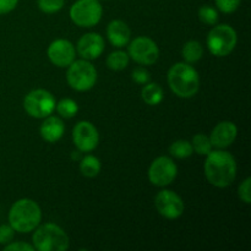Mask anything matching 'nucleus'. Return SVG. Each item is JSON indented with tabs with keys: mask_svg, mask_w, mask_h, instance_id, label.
<instances>
[{
	"mask_svg": "<svg viewBox=\"0 0 251 251\" xmlns=\"http://www.w3.org/2000/svg\"><path fill=\"white\" fill-rule=\"evenodd\" d=\"M205 176L208 183L218 189L232 185L237 178V162L230 152L225 150H215L206 156L203 164Z\"/></svg>",
	"mask_w": 251,
	"mask_h": 251,
	"instance_id": "1",
	"label": "nucleus"
},
{
	"mask_svg": "<svg viewBox=\"0 0 251 251\" xmlns=\"http://www.w3.org/2000/svg\"><path fill=\"white\" fill-rule=\"evenodd\" d=\"M169 88L179 98H191L200 90V75L191 64L176 63L167 74Z\"/></svg>",
	"mask_w": 251,
	"mask_h": 251,
	"instance_id": "2",
	"label": "nucleus"
},
{
	"mask_svg": "<svg viewBox=\"0 0 251 251\" xmlns=\"http://www.w3.org/2000/svg\"><path fill=\"white\" fill-rule=\"evenodd\" d=\"M7 221L15 232L31 233L41 225L42 210L32 199H20L10 207Z\"/></svg>",
	"mask_w": 251,
	"mask_h": 251,
	"instance_id": "3",
	"label": "nucleus"
},
{
	"mask_svg": "<svg viewBox=\"0 0 251 251\" xmlns=\"http://www.w3.org/2000/svg\"><path fill=\"white\" fill-rule=\"evenodd\" d=\"M32 245L38 251H66L70 247V239L60 226L49 222L33 230Z\"/></svg>",
	"mask_w": 251,
	"mask_h": 251,
	"instance_id": "4",
	"label": "nucleus"
},
{
	"mask_svg": "<svg viewBox=\"0 0 251 251\" xmlns=\"http://www.w3.org/2000/svg\"><path fill=\"white\" fill-rule=\"evenodd\" d=\"M238 43V34L232 26L227 24L215 25L207 34L206 44L208 51L217 58L228 56Z\"/></svg>",
	"mask_w": 251,
	"mask_h": 251,
	"instance_id": "5",
	"label": "nucleus"
},
{
	"mask_svg": "<svg viewBox=\"0 0 251 251\" xmlns=\"http://www.w3.org/2000/svg\"><path fill=\"white\" fill-rule=\"evenodd\" d=\"M97 69L90 60H85V59L76 60L75 59L68 66L66 81L69 86L77 92H86V91L92 90L97 82Z\"/></svg>",
	"mask_w": 251,
	"mask_h": 251,
	"instance_id": "6",
	"label": "nucleus"
},
{
	"mask_svg": "<svg viewBox=\"0 0 251 251\" xmlns=\"http://www.w3.org/2000/svg\"><path fill=\"white\" fill-rule=\"evenodd\" d=\"M103 7L98 0H77L71 5L69 16L71 21L82 28H91L102 20Z\"/></svg>",
	"mask_w": 251,
	"mask_h": 251,
	"instance_id": "7",
	"label": "nucleus"
},
{
	"mask_svg": "<svg viewBox=\"0 0 251 251\" xmlns=\"http://www.w3.org/2000/svg\"><path fill=\"white\" fill-rule=\"evenodd\" d=\"M55 104L56 100L54 96L44 88L29 91L24 98L25 112L36 119H44L53 114Z\"/></svg>",
	"mask_w": 251,
	"mask_h": 251,
	"instance_id": "8",
	"label": "nucleus"
},
{
	"mask_svg": "<svg viewBox=\"0 0 251 251\" xmlns=\"http://www.w3.org/2000/svg\"><path fill=\"white\" fill-rule=\"evenodd\" d=\"M127 54L139 65H153L159 58V48L153 39L140 36L129 42Z\"/></svg>",
	"mask_w": 251,
	"mask_h": 251,
	"instance_id": "9",
	"label": "nucleus"
},
{
	"mask_svg": "<svg viewBox=\"0 0 251 251\" xmlns=\"http://www.w3.org/2000/svg\"><path fill=\"white\" fill-rule=\"evenodd\" d=\"M149 180L152 185L164 188L176 180L178 167L171 157L159 156L154 159L149 168Z\"/></svg>",
	"mask_w": 251,
	"mask_h": 251,
	"instance_id": "10",
	"label": "nucleus"
},
{
	"mask_svg": "<svg viewBox=\"0 0 251 251\" xmlns=\"http://www.w3.org/2000/svg\"><path fill=\"white\" fill-rule=\"evenodd\" d=\"M154 206L157 212L167 220H178L183 216L185 210L183 199L176 191L167 190V189L157 193L154 198Z\"/></svg>",
	"mask_w": 251,
	"mask_h": 251,
	"instance_id": "11",
	"label": "nucleus"
},
{
	"mask_svg": "<svg viewBox=\"0 0 251 251\" xmlns=\"http://www.w3.org/2000/svg\"><path fill=\"white\" fill-rule=\"evenodd\" d=\"M73 142L77 151L88 153L97 149L100 134L95 125L87 120H81L73 129Z\"/></svg>",
	"mask_w": 251,
	"mask_h": 251,
	"instance_id": "12",
	"label": "nucleus"
},
{
	"mask_svg": "<svg viewBox=\"0 0 251 251\" xmlns=\"http://www.w3.org/2000/svg\"><path fill=\"white\" fill-rule=\"evenodd\" d=\"M47 55L53 65L58 68H68L76 59V48L68 39L59 38L49 44Z\"/></svg>",
	"mask_w": 251,
	"mask_h": 251,
	"instance_id": "13",
	"label": "nucleus"
},
{
	"mask_svg": "<svg viewBox=\"0 0 251 251\" xmlns=\"http://www.w3.org/2000/svg\"><path fill=\"white\" fill-rule=\"evenodd\" d=\"M104 48V38L97 32H88L77 41L76 54L85 60H96L102 55Z\"/></svg>",
	"mask_w": 251,
	"mask_h": 251,
	"instance_id": "14",
	"label": "nucleus"
},
{
	"mask_svg": "<svg viewBox=\"0 0 251 251\" xmlns=\"http://www.w3.org/2000/svg\"><path fill=\"white\" fill-rule=\"evenodd\" d=\"M238 136L237 125L229 120H225L216 125L210 135L211 144L218 150H225L235 141Z\"/></svg>",
	"mask_w": 251,
	"mask_h": 251,
	"instance_id": "15",
	"label": "nucleus"
},
{
	"mask_svg": "<svg viewBox=\"0 0 251 251\" xmlns=\"http://www.w3.org/2000/svg\"><path fill=\"white\" fill-rule=\"evenodd\" d=\"M105 34H107L109 43L119 49L126 47L131 39V31H130L129 26L122 20L110 21L105 29Z\"/></svg>",
	"mask_w": 251,
	"mask_h": 251,
	"instance_id": "16",
	"label": "nucleus"
},
{
	"mask_svg": "<svg viewBox=\"0 0 251 251\" xmlns=\"http://www.w3.org/2000/svg\"><path fill=\"white\" fill-rule=\"evenodd\" d=\"M64 132H65V124L61 118L55 117V115H49L44 118L43 123L39 126V134L42 139L49 144L59 141L64 136Z\"/></svg>",
	"mask_w": 251,
	"mask_h": 251,
	"instance_id": "17",
	"label": "nucleus"
},
{
	"mask_svg": "<svg viewBox=\"0 0 251 251\" xmlns=\"http://www.w3.org/2000/svg\"><path fill=\"white\" fill-rule=\"evenodd\" d=\"M141 98L146 104L158 105L163 100V88L156 82H147L141 90Z\"/></svg>",
	"mask_w": 251,
	"mask_h": 251,
	"instance_id": "18",
	"label": "nucleus"
},
{
	"mask_svg": "<svg viewBox=\"0 0 251 251\" xmlns=\"http://www.w3.org/2000/svg\"><path fill=\"white\" fill-rule=\"evenodd\" d=\"M181 56L188 64H195L203 56V47L199 41L191 39L184 44L181 49Z\"/></svg>",
	"mask_w": 251,
	"mask_h": 251,
	"instance_id": "19",
	"label": "nucleus"
},
{
	"mask_svg": "<svg viewBox=\"0 0 251 251\" xmlns=\"http://www.w3.org/2000/svg\"><path fill=\"white\" fill-rule=\"evenodd\" d=\"M102 163L93 154H87L80 159V172L86 178H96L100 173Z\"/></svg>",
	"mask_w": 251,
	"mask_h": 251,
	"instance_id": "20",
	"label": "nucleus"
},
{
	"mask_svg": "<svg viewBox=\"0 0 251 251\" xmlns=\"http://www.w3.org/2000/svg\"><path fill=\"white\" fill-rule=\"evenodd\" d=\"M129 54L127 51L124 50H114L107 56V60H105V64H107L108 68L113 71H122L124 69L127 68L129 65Z\"/></svg>",
	"mask_w": 251,
	"mask_h": 251,
	"instance_id": "21",
	"label": "nucleus"
},
{
	"mask_svg": "<svg viewBox=\"0 0 251 251\" xmlns=\"http://www.w3.org/2000/svg\"><path fill=\"white\" fill-rule=\"evenodd\" d=\"M169 153L174 158L185 159L194 153V150L191 142L188 140H176L169 146Z\"/></svg>",
	"mask_w": 251,
	"mask_h": 251,
	"instance_id": "22",
	"label": "nucleus"
},
{
	"mask_svg": "<svg viewBox=\"0 0 251 251\" xmlns=\"http://www.w3.org/2000/svg\"><path fill=\"white\" fill-rule=\"evenodd\" d=\"M55 110L61 118L71 119L75 117L78 112V104L73 98H63L59 102H56Z\"/></svg>",
	"mask_w": 251,
	"mask_h": 251,
	"instance_id": "23",
	"label": "nucleus"
},
{
	"mask_svg": "<svg viewBox=\"0 0 251 251\" xmlns=\"http://www.w3.org/2000/svg\"><path fill=\"white\" fill-rule=\"evenodd\" d=\"M191 146H193L194 152L199 156H207L213 149L210 136L205 134H196L191 140Z\"/></svg>",
	"mask_w": 251,
	"mask_h": 251,
	"instance_id": "24",
	"label": "nucleus"
},
{
	"mask_svg": "<svg viewBox=\"0 0 251 251\" xmlns=\"http://www.w3.org/2000/svg\"><path fill=\"white\" fill-rule=\"evenodd\" d=\"M199 20H200L202 24L208 25V26H215L217 25L218 19H220V15L218 11L215 7L210 6V5H203L199 9Z\"/></svg>",
	"mask_w": 251,
	"mask_h": 251,
	"instance_id": "25",
	"label": "nucleus"
},
{
	"mask_svg": "<svg viewBox=\"0 0 251 251\" xmlns=\"http://www.w3.org/2000/svg\"><path fill=\"white\" fill-rule=\"evenodd\" d=\"M38 9L44 14H55L59 12L65 5V0H38Z\"/></svg>",
	"mask_w": 251,
	"mask_h": 251,
	"instance_id": "26",
	"label": "nucleus"
},
{
	"mask_svg": "<svg viewBox=\"0 0 251 251\" xmlns=\"http://www.w3.org/2000/svg\"><path fill=\"white\" fill-rule=\"evenodd\" d=\"M216 6L223 14H232L237 11L238 7L240 6L242 0H215Z\"/></svg>",
	"mask_w": 251,
	"mask_h": 251,
	"instance_id": "27",
	"label": "nucleus"
},
{
	"mask_svg": "<svg viewBox=\"0 0 251 251\" xmlns=\"http://www.w3.org/2000/svg\"><path fill=\"white\" fill-rule=\"evenodd\" d=\"M250 186H251V178L250 176H248V178H245L244 180L242 181V184H240L239 188H238V196H239L240 201L247 203V205H250L251 203Z\"/></svg>",
	"mask_w": 251,
	"mask_h": 251,
	"instance_id": "28",
	"label": "nucleus"
},
{
	"mask_svg": "<svg viewBox=\"0 0 251 251\" xmlns=\"http://www.w3.org/2000/svg\"><path fill=\"white\" fill-rule=\"evenodd\" d=\"M131 77L139 85H145V83L150 82V80H151V75L144 66H139V68L134 69L131 73Z\"/></svg>",
	"mask_w": 251,
	"mask_h": 251,
	"instance_id": "29",
	"label": "nucleus"
},
{
	"mask_svg": "<svg viewBox=\"0 0 251 251\" xmlns=\"http://www.w3.org/2000/svg\"><path fill=\"white\" fill-rule=\"evenodd\" d=\"M15 230L10 225H0V245H6L14 240Z\"/></svg>",
	"mask_w": 251,
	"mask_h": 251,
	"instance_id": "30",
	"label": "nucleus"
},
{
	"mask_svg": "<svg viewBox=\"0 0 251 251\" xmlns=\"http://www.w3.org/2000/svg\"><path fill=\"white\" fill-rule=\"evenodd\" d=\"M34 247L32 244L25 242H10L9 244L4 245V251H34Z\"/></svg>",
	"mask_w": 251,
	"mask_h": 251,
	"instance_id": "31",
	"label": "nucleus"
},
{
	"mask_svg": "<svg viewBox=\"0 0 251 251\" xmlns=\"http://www.w3.org/2000/svg\"><path fill=\"white\" fill-rule=\"evenodd\" d=\"M17 4H19V0H0V15L14 11Z\"/></svg>",
	"mask_w": 251,
	"mask_h": 251,
	"instance_id": "32",
	"label": "nucleus"
}]
</instances>
